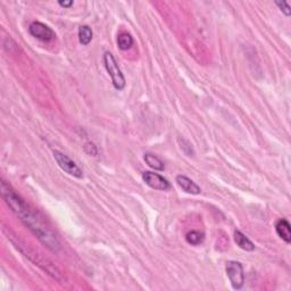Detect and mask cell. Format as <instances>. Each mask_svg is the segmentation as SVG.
<instances>
[{"label":"cell","instance_id":"obj_4","mask_svg":"<svg viewBox=\"0 0 291 291\" xmlns=\"http://www.w3.org/2000/svg\"><path fill=\"white\" fill-rule=\"evenodd\" d=\"M227 276L230 280L231 286L233 289H241L245 284V272L243 264L239 261H228L227 264Z\"/></svg>","mask_w":291,"mask_h":291},{"label":"cell","instance_id":"obj_8","mask_svg":"<svg viewBox=\"0 0 291 291\" xmlns=\"http://www.w3.org/2000/svg\"><path fill=\"white\" fill-rule=\"evenodd\" d=\"M176 183H178L179 187L181 188L183 191L187 192V194L199 195L201 191L200 188H199L191 179H189L188 176H185V175L176 176Z\"/></svg>","mask_w":291,"mask_h":291},{"label":"cell","instance_id":"obj_11","mask_svg":"<svg viewBox=\"0 0 291 291\" xmlns=\"http://www.w3.org/2000/svg\"><path fill=\"white\" fill-rule=\"evenodd\" d=\"M145 162L149 168H153L155 171H164V162L156 155H153V153H145Z\"/></svg>","mask_w":291,"mask_h":291},{"label":"cell","instance_id":"obj_9","mask_svg":"<svg viewBox=\"0 0 291 291\" xmlns=\"http://www.w3.org/2000/svg\"><path fill=\"white\" fill-rule=\"evenodd\" d=\"M276 234L282 239L283 241H286L287 244L291 243V227L290 223L284 218H281L276 222Z\"/></svg>","mask_w":291,"mask_h":291},{"label":"cell","instance_id":"obj_3","mask_svg":"<svg viewBox=\"0 0 291 291\" xmlns=\"http://www.w3.org/2000/svg\"><path fill=\"white\" fill-rule=\"evenodd\" d=\"M104 64L106 67V71L108 72L109 77H112L113 86L117 90H123L125 87V77L121 71V68L117 65L115 57L113 56L112 52L106 51L104 54Z\"/></svg>","mask_w":291,"mask_h":291},{"label":"cell","instance_id":"obj_15","mask_svg":"<svg viewBox=\"0 0 291 291\" xmlns=\"http://www.w3.org/2000/svg\"><path fill=\"white\" fill-rule=\"evenodd\" d=\"M276 5L280 8V11L284 13V15L289 16L291 13V8L287 1H276Z\"/></svg>","mask_w":291,"mask_h":291},{"label":"cell","instance_id":"obj_16","mask_svg":"<svg viewBox=\"0 0 291 291\" xmlns=\"http://www.w3.org/2000/svg\"><path fill=\"white\" fill-rule=\"evenodd\" d=\"M84 152H86L88 155H92V156H97L98 153L97 147L94 146L92 142H87L86 145H84Z\"/></svg>","mask_w":291,"mask_h":291},{"label":"cell","instance_id":"obj_2","mask_svg":"<svg viewBox=\"0 0 291 291\" xmlns=\"http://www.w3.org/2000/svg\"><path fill=\"white\" fill-rule=\"evenodd\" d=\"M4 233L7 235V239L11 240L12 243L15 245V247L17 248V249L21 251V253L24 255L26 258H29V260H30L32 263H34L35 265H38L39 267H40V269L44 270L45 272H47L49 276L54 277V279H56L58 281L61 280V271L58 270L55 265H52L50 261L45 260V258H42L40 255H39L38 253H35L34 250L30 249V248L26 246V245L23 244L21 240L17 239V238H16V235L12 234L11 232H8V233H7V231L4 230Z\"/></svg>","mask_w":291,"mask_h":291},{"label":"cell","instance_id":"obj_7","mask_svg":"<svg viewBox=\"0 0 291 291\" xmlns=\"http://www.w3.org/2000/svg\"><path fill=\"white\" fill-rule=\"evenodd\" d=\"M142 180L148 187H150L152 189H155V190L165 191V190H168L169 187H171V184H169L168 180H166L164 176L158 174V173L143 172Z\"/></svg>","mask_w":291,"mask_h":291},{"label":"cell","instance_id":"obj_6","mask_svg":"<svg viewBox=\"0 0 291 291\" xmlns=\"http://www.w3.org/2000/svg\"><path fill=\"white\" fill-rule=\"evenodd\" d=\"M29 32H30V34L32 35V37L37 38L41 41H46V42L54 40L55 37H56L55 32L52 31L48 25H46L41 22L31 23L30 26H29Z\"/></svg>","mask_w":291,"mask_h":291},{"label":"cell","instance_id":"obj_10","mask_svg":"<svg viewBox=\"0 0 291 291\" xmlns=\"http://www.w3.org/2000/svg\"><path fill=\"white\" fill-rule=\"evenodd\" d=\"M234 241L237 244V246H239L241 249L246 251H253L255 249V245L239 230L234 232Z\"/></svg>","mask_w":291,"mask_h":291},{"label":"cell","instance_id":"obj_1","mask_svg":"<svg viewBox=\"0 0 291 291\" xmlns=\"http://www.w3.org/2000/svg\"><path fill=\"white\" fill-rule=\"evenodd\" d=\"M1 196L4 198L6 204L12 209L13 213L17 216L23 224L33 233L48 249L57 253L61 249V243L54 233V231L48 227L47 223L44 221L40 215L32 209L30 206L26 204L24 199L16 194L13 188L7 182L2 180L1 185Z\"/></svg>","mask_w":291,"mask_h":291},{"label":"cell","instance_id":"obj_12","mask_svg":"<svg viewBox=\"0 0 291 291\" xmlns=\"http://www.w3.org/2000/svg\"><path fill=\"white\" fill-rule=\"evenodd\" d=\"M92 30L88 25H82L78 28V41L81 45L88 46L92 40Z\"/></svg>","mask_w":291,"mask_h":291},{"label":"cell","instance_id":"obj_17","mask_svg":"<svg viewBox=\"0 0 291 291\" xmlns=\"http://www.w3.org/2000/svg\"><path fill=\"white\" fill-rule=\"evenodd\" d=\"M74 2L72 1V0H70V1H58V5L61 6V7L64 8H70L71 6H73Z\"/></svg>","mask_w":291,"mask_h":291},{"label":"cell","instance_id":"obj_14","mask_svg":"<svg viewBox=\"0 0 291 291\" xmlns=\"http://www.w3.org/2000/svg\"><path fill=\"white\" fill-rule=\"evenodd\" d=\"M185 240L191 246H199V245L204 243L205 234L199 231H190L185 235Z\"/></svg>","mask_w":291,"mask_h":291},{"label":"cell","instance_id":"obj_13","mask_svg":"<svg viewBox=\"0 0 291 291\" xmlns=\"http://www.w3.org/2000/svg\"><path fill=\"white\" fill-rule=\"evenodd\" d=\"M133 44H135V40H133L132 35L126 33V32H123L117 37V46L121 50H127L132 47Z\"/></svg>","mask_w":291,"mask_h":291},{"label":"cell","instance_id":"obj_5","mask_svg":"<svg viewBox=\"0 0 291 291\" xmlns=\"http://www.w3.org/2000/svg\"><path fill=\"white\" fill-rule=\"evenodd\" d=\"M54 158L55 161L57 162V164L60 168L63 169L64 172H66L67 174H70L74 178L81 179L83 178V172L78 166L75 164V162L72 161V159L65 153L58 152V150H55L54 152Z\"/></svg>","mask_w":291,"mask_h":291}]
</instances>
